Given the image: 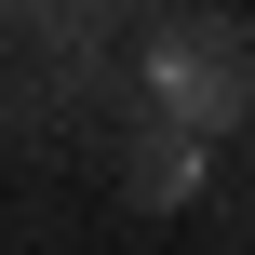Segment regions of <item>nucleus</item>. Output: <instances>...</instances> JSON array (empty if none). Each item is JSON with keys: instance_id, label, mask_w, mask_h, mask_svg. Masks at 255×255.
Masks as SVG:
<instances>
[{"instance_id": "nucleus-1", "label": "nucleus", "mask_w": 255, "mask_h": 255, "mask_svg": "<svg viewBox=\"0 0 255 255\" xmlns=\"http://www.w3.org/2000/svg\"><path fill=\"white\" fill-rule=\"evenodd\" d=\"M148 94H161L175 134H215V121L242 108V27H215V13H161V27H148Z\"/></svg>"}, {"instance_id": "nucleus-2", "label": "nucleus", "mask_w": 255, "mask_h": 255, "mask_svg": "<svg viewBox=\"0 0 255 255\" xmlns=\"http://www.w3.org/2000/svg\"><path fill=\"white\" fill-rule=\"evenodd\" d=\"M121 188H134L148 215H175V202L202 188V134H175V121H148V134H134V161H121Z\"/></svg>"}]
</instances>
